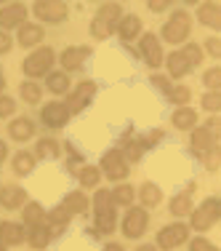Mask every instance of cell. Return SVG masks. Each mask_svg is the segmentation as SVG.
<instances>
[{
  "instance_id": "1",
  "label": "cell",
  "mask_w": 221,
  "mask_h": 251,
  "mask_svg": "<svg viewBox=\"0 0 221 251\" xmlns=\"http://www.w3.org/2000/svg\"><path fill=\"white\" fill-rule=\"evenodd\" d=\"M189 27H192V19H189L187 11H176L163 27V38L168 43H184L189 38Z\"/></svg>"
},
{
  "instance_id": "2",
  "label": "cell",
  "mask_w": 221,
  "mask_h": 251,
  "mask_svg": "<svg viewBox=\"0 0 221 251\" xmlns=\"http://www.w3.org/2000/svg\"><path fill=\"white\" fill-rule=\"evenodd\" d=\"M219 217H221V203H219V198H208L200 208H195V211H192V227L202 232V230H208V227L216 225Z\"/></svg>"
},
{
  "instance_id": "3",
  "label": "cell",
  "mask_w": 221,
  "mask_h": 251,
  "mask_svg": "<svg viewBox=\"0 0 221 251\" xmlns=\"http://www.w3.org/2000/svg\"><path fill=\"white\" fill-rule=\"evenodd\" d=\"M53 49H38V51H32L29 56L24 59V73L29 77H40V75H45L51 70V64H53Z\"/></svg>"
},
{
  "instance_id": "4",
  "label": "cell",
  "mask_w": 221,
  "mask_h": 251,
  "mask_svg": "<svg viewBox=\"0 0 221 251\" xmlns=\"http://www.w3.org/2000/svg\"><path fill=\"white\" fill-rule=\"evenodd\" d=\"M35 16L43 22H51V25L64 22L67 19V3H62V0H38L35 3Z\"/></svg>"
},
{
  "instance_id": "5",
  "label": "cell",
  "mask_w": 221,
  "mask_h": 251,
  "mask_svg": "<svg viewBox=\"0 0 221 251\" xmlns=\"http://www.w3.org/2000/svg\"><path fill=\"white\" fill-rule=\"evenodd\" d=\"M101 169H104V174L110 176V179H125L128 176V160L123 158V152L120 150H110L101 158Z\"/></svg>"
},
{
  "instance_id": "6",
  "label": "cell",
  "mask_w": 221,
  "mask_h": 251,
  "mask_svg": "<svg viewBox=\"0 0 221 251\" xmlns=\"http://www.w3.org/2000/svg\"><path fill=\"white\" fill-rule=\"evenodd\" d=\"M187 238H189V227H184L181 222H178V225H168V227L160 230L157 246L160 249H176V246H181Z\"/></svg>"
},
{
  "instance_id": "7",
  "label": "cell",
  "mask_w": 221,
  "mask_h": 251,
  "mask_svg": "<svg viewBox=\"0 0 221 251\" xmlns=\"http://www.w3.org/2000/svg\"><path fill=\"white\" fill-rule=\"evenodd\" d=\"M139 49H141V56H144V62L149 64V67H157V64H163V59H165V56H163V49H160L157 35H152V32L141 35Z\"/></svg>"
},
{
  "instance_id": "8",
  "label": "cell",
  "mask_w": 221,
  "mask_h": 251,
  "mask_svg": "<svg viewBox=\"0 0 221 251\" xmlns=\"http://www.w3.org/2000/svg\"><path fill=\"white\" fill-rule=\"evenodd\" d=\"M93 94H96V83L93 80H83L80 86L72 91V97H69V101H67V110H69V115L72 112H80L83 107L88 104V101L93 99Z\"/></svg>"
},
{
  "instance_id": "9",
  "label": "cell",
  "mask_w": 221,
  "mask_h": 251,
  "mask_svg": "<svg viewBox=\"0 0 221 251\" xmlns=\"http://www.w3.org/2000/svg\"><path fill=\"white\" fill-rule=\"evenodd\" d=\"M40 118H43L45 126H51V128H59V126H64L69 121V110L64 101H51V104L43 107V112H40Z\"/></svg>"
},
{
  "instance_id": "10",
  "label": "cell",
  "mask_w": 221,
  "mask_h": 251,
  "mask_svg": "<svg viewBox=\"0 0 221 251\" xmlns=\"http://www.w3.org/2000/svg\"><path fill=\"white\" fill-rule=\"evenodd\" d=\"M144 230H147V211L144 208H131L123 222L125 238H139V235H144Z\"/></svg>"
},
{
  "instance_id": "11",
  "label": "cell",
  "mask_w": 221,
  "mask_h": 251,
  "mask_svg": "<svg viewBox=\"0 0 221 251\" xmlns=\"http://www.w3.org/2000/svg\"><path fill=\"white\" fill-rule=\"evenodd\" d=\"M24 16H27V8L22 3H8V5L0 8V27H3V29L22 27V25H24Z\"/></svg>"
},
{
  "instance_id": "12",
  "label": "cell",
  "mask_w": 221,
  "mask_h": 251,
  "mask_svg": "<svg viewBox=\"0 0 221 251\" xmlns=\"http://www.w3.org/2000/svg\"><path fill=\"white\" fill-rule=\"evenodd\" d=\"M24 238H27V230L22 225H16V222L0 225V243H3V246H16V243H22Z\"/></svg>"
},
{
  "instance_id": "13",
  "label": "cell",
  "mask_w": 221,
  "mask_h": 251,
  "mask_svg": "<svg viewBox=\"0 0 221 251\" xmlns=\"http://www.w3.org/2000/svg\"><path fill=\"white\" fill-rule=\"evenodd\" d=\"M216 142H219V136L213 134V131H208L205 126H202V128H195V131H192V150H195L197 155L208 152L213 145H216Z\"/></svg>"
},
{
  "instance_id": "14",
  "label": "cell",
  "mask_w": 221,
  "mask_h": 251,
  "mask_svg": "<svg viewBox=\"0 0 221 251\" xmlns=\"http://www.w3.org/2000/svg\"><path fill=\"white\" fill-rule=\"evenodd\" d=\"M0 203L5 208H19L27 203V193L22 187H0Z\"/></svg>"
},
{
  "instance_id": "15",
  "label": "cell",
  "mask_w": 221,
  "mask_h": 251,
  "mask_svg": "<svg viewBox=\"0 0 221 251\" xmlns=\"http://www.w3.org/2000/svg\"><path fill=\"white\" fill-rule=\"evenodd\" d=\"M69 217H72V214H69V211H67V208H64V206L53 208V211L48 214V217H45V227H48V230H51V235H59V232L64 230V225L69 222Z\"/></svg>"
},
{
  "instance_id": "16",
  "label": "cell",
  "mask_w": 221,
  "mask_h": 251,
  "mask_svg": "<svg viewBox=\"0 0 221 251\" xmlns=\"http://www.w3.org/2000/svg\"><path fill=\"white\" fill-rule=\"evenodd\" d=\"M8 134L14 136L16 142H27L29 136L35 134V123L29 121V118H16V121L8 126Z\"/></svg>"
},
{
  "instance_id": "17",
  "label": "cell",
  "mask_w": 221,
  "mask_h": 251,
  "mask_svg": "<svg viewBox=\"0 0 221 251\" xmlns=\"http://www.w3.org/2000/svg\"><path fill=\"white\" fill-rule=\"evenodd\" d=\"M96 19H101L104 25H110L112 29H115L117 25H120V19H123V8H120V3H104V5L99 8Z\"/></svg>"
},
{
  "instance_id": "18",
  "label": "cell",
  "mask_w": 221,
  "mask_h": 251,
  "mask_svg": "<svg viewBox=\"0 0 221 251\" xmlns=\"http://www.w3.org/2000/svg\"><path fill=\"white\" fill-rule=\"evenodd\" d=\"M88 51L86 46H77V49H67L62 53V64H64V70H77V67H83V59H88Z\"/></svg>"
},
{
  "instance_id": "19",
  "label": "cell",
  "mask_w": 221,
  "mask_h": 251,
  "mask_svg": "<svg viewBox=\"0 0 221 251\" xmlns=\"http://www.w3.org/2000/svg\"><path fill=\"white\" fill-rule=\"evenodd\" d=\"M40 40H43V27L40 25H22L19 27V46L29 49V46H38Z\"/></svg>"
},
{
  "instance_id": "20",
  "label": "cell",
  "mask_w": 221,
  "mask_h": 251,
  "mask_svg": "<svg viewBox=\"0 0 221 251\" xmlns=\"http://www.w3.org/2000/svg\"><path fill=\"white\" fill-rule=\"evenodd\" d=\"M197 16H200V22L205 27H213V29L221 27V11H219L216 3H202L200 11H197Z\"/></svg>"
},
{
  "instance_id": "21",
  "label": "cell",
  "mask_w": 221,
  "mask_h": 251,
  "mask_svg": "<svg viewBox=\"0 0 221 251\" xmlns=\"http://www.w3.org/2000/svg\"><path fill=\"white\" fill-rule=\"evenodd\" d=\"M195 123H197V112L189 110V107H178V110L173 112V126H176L178 131L195 128Z\"/></svg>"
},
{
  "instance_id": "22",
  "label": "cell",
  "mask_w": 221,
  "mask_h": 251,
  "mask_svg": "<svg viewBox=\"0 0 221 251\" xmlns=\"http://www.w3.org/2000/svg\"><path fill=\"white\" fill-rule=\"evenodd\" d=\"M117 32H120V38L123 40H131V38H136V35L141 32V19L139 16H123L120 19V25H117Z\"/></svg>"
},
{
  "instance_id": "23",
  "label": "cell",
  "mask_w": 221,
  "mask_h": 251,
  "mask_svg": "<svg viewBox=\"0 0 221 251\" xmlns=\"http://www.w3.org/2000/svg\"><path fill=\"white\" fill-rule=\"evenodd\" d=\"M22 214H24V225H29V227L45 225V211H43L40 203H27V206L22 208Z\"/></svg>"
},
{
  "instance_id": "24",
  "label": "cell",
  "mask_w": 221,
  "mask_h": 251,
  "mask_svg": "<svg viewBox=\"0 0 221 251\" xmlns=\"http://www.w3.org/2000/svg\"><path fill=\"white\" fill-rule=\"evenodd\" d=\"M117 225V214H115V206L112 208H104V211H96V230L99 232H112Z\"/></svg>"
},
{
  "instance_id": "25",
  "label": "cell",
  "mask_w": 221,
  "mask_h": 251,
  "mask_svg": "<svg viewBox=\"0 0 221 251\" xmlns=\"http://www.w3.org/2000/svg\"><path fill=\"white\" fill-rule=\"evenodd\" d=\"M171 214L173 217H187V214H192V198H189V193H181L171 201Z\"/></svg>"
},
{
  "instance_id": "26",
  "label": "cell",
  "mask_w": 221,
  "mask_h": 251,
  "mask_svg": "<svg viewBox=\"0 0 221 251\" xmlns=\"http://www.w3.org/2000/svg\"><path fill=\"white\" fill-rule=\"evenodd\" d=\"M51 241V230L45 225H38V227H29V243L35 249H45Z\"/></svg>"
},
{
  "instance_id": "27",
  "label": "cell",
  "mask_w": 221,
  "mask_h": 251,
  "mask_svg": "<svg viewBox=\"0 0 221 251\" xmlns=\"http://www.w3.org/2000/svg\"><path fill=\"white\" fill-rule=\"evenodd\" d=\"M64 208L69 214H83V211H88V198L83 193H69L67 201H64Z\"/></svg>"
},
{
  "instance_id": "28",
  "label": "cell",
  "mask_w": 221,
  "mask_h": 251,
  "mask_svg": "<svg viewBox=\"0 0 221 251\" xmlns=\"http://www.w3.org/2000/svg\"><path fill=\"white\" fill-rule=\"evenodd\" d=\"M165 62H168V73L173 75V77H181V75H187L189 73V64L187 62H184V56H181V53H171V56L168 59H165Z\"/></svg>"
},
{
  "instance_id": "29",
  "label": "cell",
  "mask_w": 221,
  "mask_h": 251,
  "mask_svg": "<svg viewBox=\"0 0 221 251\" xmlns=\"http://www.w3.org/2000/svg\"><path fill=\"white\" fill-rule=\"evenodd\" d=\"M178 53H181V56H184V62L189 64V70L197 67V64L202 62V49H200V46H195V43H187V46H184V49L178 51Z\"/></svg>"
},
{
  "instance_id": "30",
  "label": "cell",
  "mask_w": 221,
  "mask_h": 251,
  "mask_svg": "<svg viewBox=\"0 0 221 251\" xmlns=\"http://www.w3.org/2000/svg\"><path fill=\"white\" fill-rule=\"evenodd\" d=\"M32 169H35V155H29V152H19V155L14 158V171H16V174L24 176V174H29Z\"/></svg>"
},
{
  "instance_id": "31",
  "label": "cell",
  "mask_w": 221,
  "mask_h": 251,
  "mask_svg": "<svg viewBox=\"0 0 221 251\" xmlns=\"http://www.w3.org/2000/svg\"><path fill=\"white\" fill-rule=\"evenodd\" d=\"M110 195H112V203H120V206H131L133 203V187H128V184L115 187Z\"/></svg>"
},
{
  "instance_id": "32",
  "label": "cell",
  "mask_w": 221,
  "mask_h": 251,
  "mask_svg": "<svg viewBox=\"0 0 221 251\" xmlns=\"http://www.w3.org/2000/svg\"><path fill=\"white\" fill-rule=\"evenodd\" d=\"M160 198H163V193H160V187H155L152 182H147L144 187H141V203H144V206H157Z\"/></svg>"
},
{
  "instance_id": "33",
  "label": "cell",
  "mask_w": 221,
  "mask_h": 251,
  "mask_svg": "<svg viewBox=\"0 0 221 251\" xmlns=\"http://www.w3.org/2000/svg\"><path fill=\"white\" fill-rule=\"evenodd\" d=\"M77 176H80V184H83V187H96L101 174H99L96 166H83L80 174H77Z\"/></svg>"
},
{
  "instance_id": "34",
  "label": "cell",
  "mask_w": 221,
  "mask_h": 251,
  "mask_svg": "<svg viewBox=\"0 0 221 251\" xmlns=\"http://www.w3.org/2000/svg\"><path fill=\"white\" fill-rule=\"evenodd\" d=\"M48 88L53 94H64L69 88V80H67V75L64 73H51L48 75Z\"/></svg>"
},
{
  "instance_id": "35",
  "label": "cell",
  "mask_w": 221,
  "mask_h": 251,
  "mask_svg": "<svg viewBox=\"0 0 221 251\" xmlns=\"http://www.w3.org/2000/svg\"><path fill=\"white\" fill-rule=\"evenodd\" d=\"M56 155H59V142H53V139L38 142V158H56Z\"/></svg>"
},
{
  "instance_id": "36",
  "label": "cell",
  "mask_w": 221,
  "mask_h": 251,
  "mask_svg": "<svg viewBox=\"0 0 221 251\" xmlns=\"http://www.w3.org/2000/svg\"><path fill=\"white\" fill-rule=\"evenodd\" d=\"M200 158L205 160V166H208L211 171H216V169H219V163H221V150H219V145H213L211 150H208V152H202Z\"/></svg>"
},
{
  "instance_id": "37",
  "label": "cell",
  "mask_w": 221,
  "mask_h": 251,
  "mask_svg": "<svg viewBox=\"0 0 221 251\" xmlns=\"http://www.w3.org/2000/svg\"><path fill=\"white\" fill-rule=\"evenodd\" d=\"M202 107H205L208 112H219L221 110V94L219 91H208L205 97H202Z\"/></svg>"
},
{
  "instance_id": "38",
  "label": "cell",
  "mask_w": 221,
  "mask_h": 251,
  "mask_svg": "<svg viewBox=\"0 0 221 251\" xmlns=\"http://www.w3.org/2000/svg\"><path fill=\"white\" fill-rule=\"evenodd\" d=\"M22 99L29 101V104L40 101V88L35 86V83H22Z\"/></svg>"
},
{
  "instance_id": "39",
  "label": "cell",
  "mask_w": 221,
  "mask_h": 251,
  "mask_svg": "<svg viewBox=\"0 0 221 251\" xmlns=\"http://www.w3.org/2000/svg\"><path fill=\"white\" fill-rule=\"evenodd\" d=\"M115 203H112V195L107 193V190H99L96 195H93V208L96 211H104V208H112Z\"/></svg>"
},
{
  "instance_id": "40",
  "label": "cell",
  "mask_w": 221,
  "mask_h": 251,
  "mask_svg": "<svg viewBox=\"0 0 221 251\" xmlns=\"http://www.w3.org/2000/svg\"><path fill=\"white\" fill-rule=\"evenodd\" d=\"M202 83H205L211 91H219V86H221V70H219V67L208 70V73L202 75Z\"/></svg>"
},
{
  "instance_id": "41",
  "label": "cell",
  "mask_w": 221,
  "mask_h": 251,
  "mask_svg": "<svg viewBox=\"0 0 221 251\" xmlns=\"http://www.w3.org/2000/svg\"><path fill=\"white\" fill-rule=\"evenodd\" d=\"M141 152H144V142H128V145H125L123 158L125 160H139Z\"/></svg>"
},
{
  "instance_id": "42",
  "label": "cell",
  "mask_w": 221,
  "mask_h": 251,
  "mask_svg": "<svg viewBox=\"0 0 221 251\" xmlns=\"http://www.w3.org/2000/svg\"><path fill=\"white\" fill-rule=\"evenodd\" d=\"M91 32H93V38H110L115 29H112L110 25H104L101 19H93V22H91Z\"/></svg>"
},
{
  "instance_id": "43",
  "label": "cell",
  "mask_w": 221,
  "mask_h": 251,
  "mask_svg": "<svg viewBox=\"0 0 221 251\" xmlns=\"http://www.w3.org/2000/svg\"><path fill=\"white\" fill-rule=\"evenodd\" d=\"M168 97H171V101H176V104H184V101H189V88H187V86L171 88Z\"/></svg>"
},
{
  "instance_id": "44",
  "label": "cell",
  "mask_w": 221,
  "mask_h": 251,
  "mask_svg": "<svg viewBox=\"0 0 221 251\" xmlns=\"http://www.w3.org/2000/svg\"><path fill=\"white\" fill-rule=\"evenodd\" d=\"M14 110H16V101L14 99H11V97H0V118L14 115Z\"/></svg>"
},
{
  "instance_id": "45",
  "label": "cell",
  "mask_w": 221,
  "mask_h": 251,
  "mask_svg": "<svg viewBox=\"0 0 221 251\" xmlns=\"http://www.w3.org/2000/svg\"><path fill=\"white\" fill-rule=\"evenodd\" d=\"M189 251H219L213 246L211 241H205V238H195L192 243H189Z\"/></svg>"
},
{
  "instance_id": "46",
  "label": "cell",
  "mask_w": 221,
  "mask_h": 251,
  "mask_svg": "<svg viewBox=\"0 0 221 251\" xmlns=\"http://www.w3.org/2000/svg\"><path fill=\"white\" fill-rule=\"evenodd\" d=\"M205 49L211 51V56H213V59H219V56H221V40H219V38H208Z\"/></svg>"
},
{
  "instance_id": "47",
  "label": "cell",
  "mask_w": 221,
  "mask_h": 251,
  "mask_svg": "<svg viewBox=\"0 0 221 251\" xmlns=\"http://www.w3.org/2000/svg\"><path fill=\"white\" fill-rule=\"evenodd\" d=\"M5 51H11V38L5 32H0V53H5Z\"/></svg>"
},
{
  "instance_id": "48",
  "label": "cell",
  "mask_w": 221,
  "mask_h": 251,
  "mask_svg": "<svg viewBox=\"0 0 221 251\" xmlns=\"http://www.w3.org/2000/svg\"><path fill=\"white\" fill-rule=\"evenodd\" d=\"M163 8H168L165 0H149V11H163Z\"/></svg>"
},
{
  "instance_id": "49",
  "label": "cell",
  "mask_w": 221,
  "mask_h": 251,
  "mask_svg": "<svg viewBox=\"0 0 221 251\" xmlns=\"http://www.w3.org/2000/svg\"><path fill=\"white\" fill-rule=\"evenodd\" d=\"M152 80H155V86H157V88H163V91H171V88H168V80H165L163 75H155Z\"/></svg>"
},
{
  "instance_id": "50",
  "label": "cell",
  "mask_w": 221,
  "mask_h": 251,
  "mask_svg": "<svg viewBox=\"0 0 221 251\" xmlns=\"http://www.w3.org/2000/svg\"><path fill=\"white\" fill-rule=\"evenodd\" d=\"M5 155H8V147L0 142V166H3V160H5Z\"/></svg>"
},
{
  "instance_id": "51",
  "label": "cell",
  "mask_w": 221,
  "mask_h": 251,
  "mask_svg": "<svg viewBox=\"0 0 221 251\" xmlns=\"http://www.w3.org/2000/svg\"><path fill=\"white\" fill-rule=\"evenodd\" d=\"M136 251H157V249H155V246H149V243H147V246H139Z\"/></svg>"
},
{
  "instance_id": "52",
  "label": "cell",
  "mask_w": 221,
  "mask_h": 251,
  "mask_svg": "<svg viewBox=\"0 0 221 251\" xmlns=\"http://www.w3.org/2000/svg\"><path fill=\"white\" fill-rule=\"evenodd\" d=\"M104 251H123V249H120V246H115V243H110V246H107Z\"/></svg>"
},
{
  "instance_id": "53",
  "label": "cell",
  "mask_w": 221,
  "mask_h": 251,
  "mask_svg": "<svg viewBox=\"0 0 221 251\" xmlns=\"http://www.w3.org/2000/svg\"><path fill=\"white\" fill-rule=\"evenodd\" d=\"M3 86H5V77H3V70H0V91H3Z\"/></svg>"
},
{
  "instance_id": "54",
  "label": "cell",
  "mask_w": 221,
  "mask_h": 251,
  "mask_svg": "<svg viewBox=\"0 0 221 251\" xmlns=\"http://www.w3.org/2000/svg\"><path fill=\"white\" fill-rule=\"evenodd\" d=\"M0 251H5V246H3V243H0Z\"/></svg>"
}]
</instances>
